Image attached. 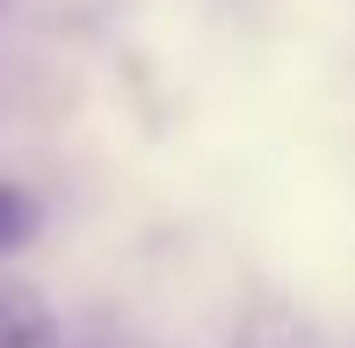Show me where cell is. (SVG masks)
Returning a JSON list of instances; mask_svg holds the SVG:
<instances>
[{
  "label": "cell",
  "mask_w": 355,
  "mask_h": 348,
  "mask_svg": "<svg viewBox=\"0 0 355 348\" xmlns=\"http://www.w3.org/2000/svg\"><path fill=\"white\" fill-rule=\"evenodd\" d=\"M51 320L29 305V290H0V348H44Z\"/></svg>",
  "instance_id": "6da1fadb"
},
{
  "label": "cell",
  "mask_w": 355,
  "mask_h": 348,
  "mask_svg": "<svg viewBox=\"0 0 355 348\" xmlns=\"http://www.w3.org/2000/svg\"><path fill=\"white\" fill-rule=\"evenodd\" d=\"M37 196H29V189H15V182H0V254H8V247H22L29 232H37Z\"/></svg>",
  "instance_id": "7a4b0ae2"
}]
</instances>
